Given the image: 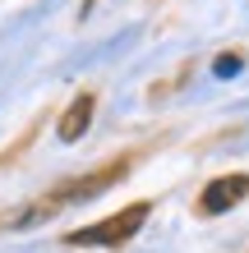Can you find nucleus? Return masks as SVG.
Here are the masks:
<instances>
[{"instance_id":"f257e3e1","label":"nucleus","mask_w":249,"mask_h":253,"mask_svg":"<svg viewBox=\"0 0 249 253\" xmlns=\"http://www.w3.org/2000/svg\"><path fill=\"white\" fill-rule=\"evenodd\" d=\"M148 216H152V203H134V207H125V212L97 221V226L74 230V235H69V244H74V249H115V244H125L129 235H139Z\"/></svg>"},{"instance_id":"f03ea898","label":"nucleus","mask_w":249,"mask_h":253,"mask_svg":"<svg viewBox=\"0 0 249 253\" xmlns=\"http://www.w3.org/2000/svg\"><path fill=\"white\" fill-rule=\"evenodd\" d=\"M245 193H249V175H222V180H212L208 189H203V212H208V216L231 212Z\"/></svg>"},{"instance_id":"20e7f679","label":"nucleus","mask_w":249,"mask_h":253,"mask_svg":"<svg viewBox=\"0 0 249 253\" xmlns=\"http://www.w3.org/2000/svg\"><path fill=\"white\" fill-rule=\"evenodd\" d=\"M240 69H245V60H240V55H222V60L212 65V74H217V79H236Z\"/></svg>"},{"instance_id":"7ed1b4c3","label":"nucleus","mask_w":249,"mask_h":253,"mask_svg":"<svg viewBox=\"0 0 249 253\" xmlns=\"http://www.w3.org/2000/svg\"><path fill=\"white\" fill-rule=\"evenodd\" d=\"M93 111H97V97L93 92H79L74 106L60 115V143H79L83 133H88V125H93Z\"/></svg>"}]
</instances>
